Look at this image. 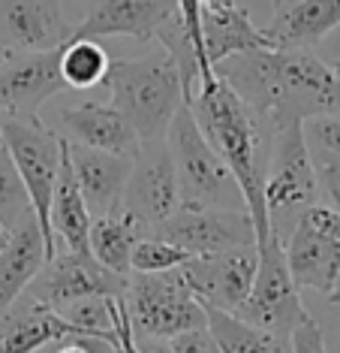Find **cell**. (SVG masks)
I'll use <instances>...</instances> for the list:
<instances>
[{
	"label": "cell",
	"instance_id": "obj_1",
	"mask_svg": "<svg viewBox=\"0 0 340 353\" xmlns=\"http://www.w3.org/2000/svg\"><path fill=\"white\" fill-rule=\"evenodd\" d=\"M214 73L271 133L340 112V76L310 49H253L214 63Z\"/></svg>",
	"mask_w": 340,
	"mask_h": 353
},
{
	"label": "cell",
	"instance_id": "obj_2",
	"mask_svg": "<svg viewBox=\"0 0 340 353\" xmlns=\"http://www.w3.org/2000/svg\"><path fill=\"white\" fill-rule=\"evenodd\" d=\"M184 103L190 106L205 139L214 145V151L223 157V163L238 181L244 205L256 223V239H265L271 232L268 212H265V170H268L274 133L217 73L211 82L193 88V97Z\"/></svg>",
	"mask_w": 340,
	"mask_h": 353
},
{
	"label": "cell",
	"instance_id": "obj_3",
	"mask_svg": "<svg viewBox=\"0 0 340 353\" xmlns=\"http://www.w3.org/2000/svg\"><path fill=\"white\" fill-rule=\"evenodd\" d=\"M111 106L133 124L142 142L166 139L178 106L184 103V85L178 63L163 46L133 61H115L106 73Z\"/></svg>",
	"mask_w": 340,
	"mask_h": 353
},
{
	"label": "cell",
	"instance_id": "obj_4",
	"mask_svg": "<svg viewBox=\"0 0 340 353\" xmlns=\"http://www.w3.org/2000/svg\"><path fill=\"white\" fill-rule=\"evenodd\" d=\"M166 145L172 154L181 205H217V208H247L241 188L223 163V157L205 139L187 103H181L166 130Z\"/></svg>",
	"mask_w": 340,
	"mask_h": 353
},
{
	"label": "cell",
	"instance_id": "obj_5",
	"mask_svg": "<svg viewBox=\"0 0 340 353\" xmlns=\"http://www.w3.org/2000/svg\"><path fill=\"white\" fill-rule=\"evenodd\" d=\"M319 175L304 142L301 121L289 124L271 136L268 170H265V212L268 230L286 242L298 218L319 203Z\"/></svg>",
	"mask_w": 340,
	"mask_h": 353
},
{
	"label": "cell",
	"instance_id": "obj_6",
	"mask_svg": "<svg viewBox=\"0 0 340 353\" xmlns=\"http://www.w3.org/2000/svg\"><path fill=\"white\" fill-rule=\"evenodd\" d=\"M129 329L139 339H172L178 332L205 326V305L190 290L181 269L129 272L124 290Z\"/></svg>",
	"mask_w": 340,
	"mask_h": 353
},
{
	"label": "cell",
	"instance_id": "obj_7",
	"mask_svg": "<svg viewBox=\"0 0 340 353\" xmlns=\"http://www.w3.org/2000/svg\"><path fill=\"white\" fill-rule=\"evenodd\" d=\"M0 139L6 142L15 170L28 188L30 205L45 236V254L52 256V227H48V208H52L54 181L63 163V136L45 127L39 118H10L0 115ZM45 256V260H48Z\"/></svg>",
	"mask_w": 340,
	"mask_h": 353
},
{
	"label": "cell",
	"instance_id": "obj_8",
	"mask_svg": "<svg viewBox=\"0 0 340 353\" xmlns=\"http://www.w3.org/2000/svg\"><path fill=\"white\" fill-rule=\"evenodd\" d=\"M256 248H259V263L253 284H250L247 299L232 314H238L247 323L271 329V332L289 335L310 314H307L301 296H298V287L293 281V272L286 266V254H283L280 239L268 232L265 239H256Z\"/></svg>",
	"mask_w": 340,
	"mask_h": 353
},
{
	"label": "cell",
	"instance_id": "obj_9",
	"mask_svg": "<svg viewBox=\"0 0 340 353\" xmlns=\"http://www.w3.org/2000/svg\"><path fill=\"white\" fill-rule=\"evenodd\" d=\"M178 205H181V188H178V172L166 139L142 142L129 163L118 208L139 227L142 236H151L178 212Z\"/></svg>",
	"mask_w": 340,
	"mask_h": 353
},
{
	"label": "cell",
	"instance_id": "obj_10",
	"mask_svg": "<svg viewBox=\"0 0 340 353\" xmlns=\"http://www.w3.org/2000/svg\"><path fill=\"white\" fill-rule=\"evenodd\" d=\"M286 266L295 287L331 293L340 269V212L331 205H310L283 242Z\"/></svg>",
	"mask_w": 340,
	"mask_h": 353
},
{
	"label": "cell",
	"instance_id": "obj_11",
	"mask_svg": "<svg viewBox=\"0 0 340 353\" xmlns=\"http://www.w3.org/2000/svg\"><path fill=\"white\" fill-rule=\"evenodd\" d=\"M129 275L106 269L103 263L94 260L91 251H67L58 248L43 263L39 275L30 281L24 293L36 296L48 308L63 311L67 305L87 299V296H111V299H124Z\"/></svg>",
	"mask_w": 340,
	"mask_h": 353
},
{
	"label": "cell",
	"instance_id": "obj_12",
	"mask_svg": "<svg viewBox=\"0 0 340 353\" xmlns=\"http://www.w3.org/2000/svg\"><path fill=\"white\" fill-rule=\"evenodd\" d=\"M151 236L184 248L190 256H202L241 245H256V223L247 208L178 205V212L160 223Z\"/></svg>",
	"mask_w": 340,
	"mask_h": 353
},
{
	"label": "cell",
	"instance_id": "obj_13",
	"mask_svg": "<svg viewBox=\"0 0 340 353\" xmlns=\"http://www.w3.org/2000/svg\"><path fill=\"white\" fill-rule=\"evenodd\" d=\"M61 91H67L61 49L10 52L0 63V115L39 118V109Z\"/></svg>",
	"mask_w": 340,
	"mask_h": 353
},
{
	"label": "cell",
	"instance_id": "obj_14",
	"mask_svg": "<svg viewBox=\"0 0 340 353\" xmlns=\"http://www.w3.org/2000/svg\"><path fill=\"white\" fill-rule=\"evenodd\" d=\"M256 263H259V248L241 245V248H229V251L190 256L181 266V272L202 305L235 311L250 293Z\"/></svg>",
	"mask_w": 340,
	"mask_h": 353
},
{
	"label": "cell",
	"instance_id": "obj_15",
	"mask_svg": "<svg viewBox=\"0 0 340 353\" xmlns=\"http://www.w3.org/2000/svg\"><path fill=\"white\" fill-rule=\"evenodd\" d=\"M178 12V0H91L78 25H72L70 37H133L139 43H151L163 21Z\"/></svg>",
	"mask_w": 340,
	"mask_h": 353
},
{
	"label": "cell",
	"instance_id": "obj_16",
	"mask_svg": "<svg viewBox=\"0 0 340 353\" xmlns=\"http://www.w3.org/2000/svg\"><path fill=\"white\" fill-rule=\"evenodd\" d=\"M70 30L61 0H0V46L12 52L61 49Z\"/></svg>",
	"mask_w": 340,
	"mask_h": 353
},
{
	"label": "cell",
	"instance_id": "obj_17",
	"mask_svg": "<svg viewBox=\"0 0 340 353\" xmlns=\"http://www.w3.org/2000/svg\"><path fill=\"white\" fill-rule=\"evenodd\" d=\"M67 339H85V335L30 293H21L0 311V353H36L45 344Z\"/></svg>",
	"mask_w": 340,
	"mask_h": 353
},
{
	"label": "cell",
	"instance_id": "obj_18",
	"mask_svg": "<svg viewBox=\"0 0 340 353\" xmlns=\"http://www.w3.org/2000/svg\"><path fill=\"white\" fill-rule=\"evenodd\" d=\"M63 145H67L72 175H76V184L82 190L91 218H103V214L115 212L120 205V196H124V184L133 157H120L111 154V151L87 148L67 139H63Z\"/></svg>",
	"mask_w": 340,
	"mask_h": 353
},
{
	"label": "cell",
	"instance_id": "obj_19",
	"mask_svg": "<svg viewBox=\"0 0 340 353\" xmlns=\"http://www.w3.org/2000/svg\"><path fill=\"white\" fill-rule=\"evenodd\" d=\"M61 127H63V139L67 142L111 151V154H120V157H133L142 145L133 124H129L111 103L87 100L72 109H63Z\"/></svg>",
	"mask_w": 340,
	"mask_h": 353
},
{
	"label": "cell",
	"instance_id": "obj_20",
	"mask_svg": "<svg viewBox=\"0 0 340 353\" xmlns=\"http://www.w3.org/2000/svg\"><path fill=\"white\" fill-rule=\"evenodd\" d=\"M334 28H340V0H277L262 34L271 49H313Z\"/></svg>",
	"mask_w": 340,
	"mask_h": 353
},
{
	"label": "cell",
	"instance_id": "obj_21",
	"mask_svg": "<svg viewBox=\"0 0 340 353\" xmlns=\"http://www.w3.org/2000/svg\"><path fill=\"white\" fill-rule=\"evenodd\" d=\"M45 256V236L39 230L36 214L30 212L10 230L3 251H0V311L28 290L30 281L43 269Z\"/></svg>",
	"mask_w": 340,
	"mask_h": 353
},
{
	"label": "cell",
	"instance_id": "obj_22",
	"mask_svg": "<svg viewBox=\"0 0 340 353\" xmlns=\"http://www.w3.org/2000/svg\"><path fill=\"white\" fill-rule=\"evenodd\" d=\"M202 49H205L208 63L214 67L229 54L271 49V46L262 28L250 21V12L232 0L220 6H202Z\"/></svg>",
	"mask_w": 340,
	"mask_h": 353
},
{
	"label": "cell",
	"instance_id": "obj_23",
	"mask_svg": "<svg viewBox=\"0 0 340 353\" xmlns=\"http://www.w3.org/2000/svg\"><path fill=\"white\" fill-rule=\"evenodd\" d=\"M91 212L85 205V196L76 184L72 175L67 145H63V163L54 181V194H52V208H48V227H52V245L67 248V251H91L87 248V232H91ZM52 251V254H54Z\"/></svg>",
	"mask_w": 340,
	"mask_h": 353
},
{
	"label": "cell",
	"instance_id": "obj_24",
	"mask_svg": "<svg viewBox=\"0 0 340 353\" xmlns=\"http://www.w3.org/2000/svg\"><path fill=\"white\" fill-rule=\"evenodd\" d=\"M205 326L214 335L220 353H293L289 335L271 332L256 323H247L232 311H220L205 305Z\"/></svg>",
	"mask_w": 340,
	"mask_h": 353
},
{
	"label": "cell",
	"instance_id": "obj_25",
	"mask_svg": "<svg viewBox=\"0 0 340 353\" xmlns=\"http://www.w3.org/2000/svg\"><path fill=\"white\" fill-rule=\"evenodd\" d=\"M142 239L139 227L127 218L120 208L103 214V218L91 221V232H87V248H91L94 260L103 263L106 269L118 272V275H129L133 266V245Z\"/></svg>",
	"mask_w": 340,
	"mask_h": 353
},
{
	"label": "cell",
	"instance_id": "obj_26",
	"mask_svg": "<svg viewBox=\"0 0 340 353\" xmlns=\"http://www.w3.org/2000/svg\"><path fill=\"white\" fill-rule=\"evenodd\" d=\"M111 61L109 52L100 46V39H87V37H70L61 46V76L67 88L76 91H87L106 82Z\"/></svg>",
	"mask_w": 340,
	"mask_h": 353
},
{
	"label": "cell",
	"instance_id": "obj_27",
	"mask_svg": "<svg viewBox=\"0 0 340 353\" xmlns=\"http://www.w3.org/2000/svg\"><path fill=\"white\" fill-rule=\"evenodd\" d=\"M30 212H34V205H30L28 188H24L10 151H6V142L0 139V227L12 230Z\"/></svg>",
	"mask_w": 340,
	"mask_h": 353
},
{
	"label": "cell",
	"instance_id": "obj_28",
	"mask_svg": "<svg viewBox=\"0 0 340 353\" xmlns=\"http://www.w3.org/2000/svg\"><path fill=\"white\" fill-rule=\"evenodd\" d=\"M301 130L313 163H340V112L307 118V121H301Z\"/></svg>",
	"mask_w": 340,
	"mask_h": 353
},
{
	"label": "cell",
	"instance_id": "obj_29",
	"mask_svg": "<svg viewBox=\"0 0 340 353\" xmlns=\"http://www.w3.org/2000/svg\"><path fill=\"white\" fill-rule=\"evenodd\" d=\"M187 260H190V254L184 248L166 242L160 236H142L133 245L129 266H133V272H166V269H181Z\"/></svg>",
	"mask_w": 340,
	"mask_h": 353
},
{
	"label": "cell",
	"instance_id": "obj_30",
	"mask_svg": "<svg viewBox=\"0 0 340 353\" xmlns=\"http://www.w3.org/2000/svg\"><path fill=\"white\" fill-rule=\"evenodd\" d=\"M169 350L172 353H220L214 335L208 332V326H196L187 332H178L169 339Z\"/></svg>",
	"mask_w": 340,
	"mask_h": 353
},
{
	"label": "cell",
	"instance_id": "obj_31",
	"mask_svg": "<svg viewBox=\"0 0 340 353\" xmlns=\"http://www.w3.org/2000/svg\"><path fill=\"white\" fill-rule=\"evenodd\" d=\"M289 344H293V353H328L322 326L313 317L301 320V323L289 332Z\"/></svg>",
	"mask_w": 340,
	"mask_h": 353
},
{
	"label": "cell",
	"instance_id": "obj_32",
	"mask_svg": "<svg viewBox=\"0 0 340 353\" xmlns=\"http://www.w3.org/2000/svg\"><path fill=\"white\" fill-rule=\"evenodd\" d=\"M319 175V194L326 196V205L340 212V163H322L317 166Z\"/></svg>",
	"mask_w": 340,
	"mask_h": 353
},
{
	"label": "cell",
	"instance_id": "obj_33",
	"mask_svg": "<svg viewBox=\"0 0 340 353\" xmlns=\"http://www.w3.org/2000/svg\"><path fill=\"white\" fill-rule=\"evenodd\" d=\"M58 353H115V350L94 339H67V344L58 347Z\"/></svg>",
	"mask_w": 340,
	"mask_h": 353
},
{
	"label": "cell",
	"instance_id": "obj_34",
	"mask_svg": "<svg viewBox=\"0 0 340 353\" xmlns=\"http://www.w3.org/2000/svg\"><path fill=\"white\" fill-rule=\"evenodd\" d=\"M328 302H331V305H340V269H337L334 287H331V293H328Z\"/></svg>",
	"mask_w": 340,
	"mask_h": 353
},
{
	"label": "cell",
	"instance_id": "obj_35",
	"mask_svg": "<svg viewBox=\"0 0 340 353\" xmlns=\"http://www.w3.org/2000/svg\"><path fill=\"white\" fill-rule=\"evenodd\" d=\"M220 3H232V0H202V6H220Z\"/></svg>",
	"mask_w": 340,
	"mask_h": 353
},
{
	"label": "cell",
	"instance_id": "obj_36",
	"mask_svg": "<svg viewBox=\"0 0 340 353\" xmlns=\"http://www.w3.org/2000/svg\"><path fill=\"white\" fill-rule=\"evenodd\" d=\"M6 236H10V230L0 227V251H3V245H6Z\"/></svg>",
	"mask_w": 340,
	"mask_h": 353
},
{
	"label": "cell",
	"instance_id": "obj_37",
	"mask_svg": "<svg viewBox=\"0 0 340 353\" xmlns=\"http://www.w3.org/2000/svg\"><path fill=\"white\" fill-rule=\"evenodd\" d=\"M334 73H337V76H340V63H334Z\"/></svg>",
	"mask_w": 340,
	"mask_h": 353
},
{
	"label": "cell",
	"instance_id": "obj_38",
	"mask_svg": "<svg viewBox=\"0 0 340 353\" xmlns=\"http://www.w3.org/2000/svg\"><path fill=\"white\" fill-rule=\"evenodd\" d=\"M274 3H277V0H271V6H274Z\"/></svg>",
	"mask_w": 340,
	"mask_h": 353
}]
</instances>
